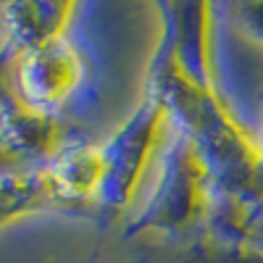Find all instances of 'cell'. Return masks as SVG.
Masks as SVG:
<instances>
[{"mask_svg": "<svg viewBox=\"0 0 263 263\" xmlns=\"http://www.w3.org/2000/svg\"><path fill=\"white\" fill-rule=\"evenodd\" d=\"M171 111L156 87H147L142 103L132 114L124 126L108 140L103 147L105 158V182L100 205L119 211L135 200V192L145 177L153 158L161 156V150L171 135Z\"/></svg>", "mask_w": 263, "mask_h": 263, "instance_id": "obj_1", "label": "cell"}, {"mask_svg": "<svg viewBox=\"0 0 263 263\" xmlns=\"http://www.w3.org/2000/svg\"><path fill=\"white\" fill-rule=\"evenodd\" d=\"M48 174L66 205H100L105 182V158L100 145H66L48 166Z\"/></svg>", "mask_w": 263, "mask_h": 263, "instance_id": "obj_5", "label": "cell"}, {"mask_svg": "<svg viewBox=\"0 0 263 263\" xmlns=\"http://www.w3.org/2000/svg\"><path fill=\"white\" fill-rule=\"evenodd\" d=\"M42 208H66L48 168L37 174H27V177L0 179V221L29 216Z\"/></svg>", "mask_w": 263, "mask_h": 263, "instance_id": "obj_6", "label": "cell"}, {"mask_svg": "<svg viewBox=\"0 0 263 263\" xmlns=\"http://www.w3.org/2000/svg\"><path fill=\"white\" fill-rule=\"evenodd\" d=\"M3 74L21 105L55 119L90 77V58L69 37H61L18 53L3 63Z\"/></svg>", "mask_w": 263, "mask_h": 263, "instance_id": "obj_2", "label": "cell"}, {"mask_svg": "<svg viewBox=\"0 0 263 263\" xmlns=\"http://www.w3.org/2000/svg\"><path fill=\"white\" fill-rule=\"evenodd\" d=\"M79 0H6L0 6V63L66 37Z\"/></svg>", "mask_w": 263, "mask_h": 263, "instance_id": "obj_4", "label": "cell"}, {"mask_svg": "<svg viewBox=\"0 0 263 263\" xmlns=\"http://www.w3.org/2000/svg\"><path fill=\"white\" fill-rule=\"evenodd\" d=\"M208 163L195 140L174 124L161 150L158 184L142 213V227H184L203 211Z\"/></svg>", "mask_w": 263, "mask_h": 263, "instance_id": "obj_3", "label": "cell"}]
</instances>
